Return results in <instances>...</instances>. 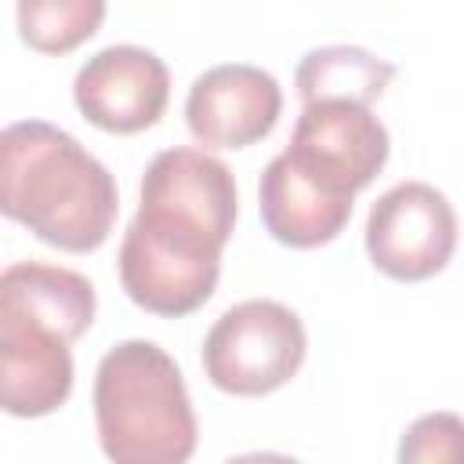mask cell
<instances>
[{
    "label": "cell",
    "instance_id": "1",
    "mask_svg": "<svg viewBox=\"0 0 464 464\" xmlns=\"http://www.w3.org/2000/svg\"><path fill=\"white\" fill-rule=\"evenodd\" d=\"M236 228L232 170L192 145L152 156L141 174L138 214L120 243V283L152 315L203 308L221 276V250Z\"/></svg>",
    "mask_w": 464,
    "mask_h": 464
},
{
    "label": "cell",
    "instance_id": "2",
    "mask_svg": "<svg viewBox=\"0 0 464 464\" xmlns=\"http://www.w3.org/2000/svg\"><path fill=\"white\" fill-rule=\"evenodd\" d=\"M0 210L65 254L98 250L120 214V192L69 130L18 120L0 134Z\"/></svg>",
    "mask_w": 464,
    "mask_h": 464
},
{
    "label": "cell",
    "instance_id": "3",
    "mask_svg": "<svg viewBox=\"0 0 464 464\" xmlns=\"http://www.w3.org/2000/svg\"><path fill=\"white\" fill-rule=\"evenodd\" d=\"M94 424L116 464H181L196 453V413L181 366L156 341H120L94 370Z\"/></svg>",
    "mask_w": 464,
    "mask_h": 464
},
{
    "label": "cell",
    "instance_id": "4",
    "mask_svg": "<svg viewBox=\"0 0 464 464\" xmlns=\"http://www.w3.org/2000/svg\"><path fill=\"white\" fill-rule=\"evenodd\" d=\"M308 337L294 308L254 297L225 308L203 341L207 381L239 399L268 395L290 384L304 362Z\"/></svg>",
    "mask_w": 464,
    "mask_h": 464
},
{
    "label": "cell",
    "instance_id": "5",
    "mask_svg": "<svg viewBox=\"0 0 464 464\" xmlns=\"http://www.w3.org/2000/svg\"><path fill=\"white\" fill-rule=\"evenodd\" d=\"M388 130L370 105L348 98L304 102L283 156L315 188L355 199L388 163Z\"/></svg>",
    "mask_w": 464,
    "mask_h": 464
},
{
    "label": "cell",
    "instance_id": "6",
    "mask_svg": "<svg viewBox=\"0 0 464 464\" xmlns=\"http://www.w3.org/2000/svg\"><path fill=\"white\" fill-rule=\"evenodd\" d=\"M457 250V214L428 181H399L366 218V254L377 272L399 283L439 276Z\"/></svg>",
    "mask_w": 464,
    "mask_h": 464
},
{
    "label": "cell",
    "instance_id": "7",
    "mask_svg": "<svg viewBox=\"0 0 464 464\" xmlns=\"http://www.w3.org/2000/svg\"><path fill=\"white\" fill-rule=\"evenodd\" d=\"M72 102L98 130L138 134L156 127L167 112L170 72L152 51L138 44H112L80 65L72 80Z\"/></svg>",
    "mask_w": 464,
    "mask_h": 464
},
{
    "label": "cell",
    "instance_id": "8",
    "mask_svg": "<svg viewBox=\"0 0 464 464\" xmlns=\"http://www.w3.org/2000/svg\"><path fill=\"white\" fill-rule=\"evenodd\" d=\"M72 337L14 304H0V406L7 417H47L72 392Z\"/></svg>",
    "mask_w": 464,
    "mask_h": 464
},
{
    "label": "cell",
    "instance_id": "9",
    "mask_svg": "<svg viewBox=\"0 0 464 464\" xmlns=\"http://www.w3.org/2000/svg\"><path fill=\"white\" fill-rule=\"evenodd\" d=\"M283 112V91L272 72L228 62L214 65L188 87L185 123L207 149H246L272 134Z\"/></svg>",
    "mask_w": 464,
    "mask_h": 464
},
{
    "label": "cell",
    "instance_id": "10",
    "mask_svg": "<svg viewBox=\"0 0 464 464\" xmlns=\"http://www.w3.org/2000/svg\"><path fill=\"white\" fill-rule=\"evenodd\" d=\"M257 207L268 236L294 250L334 243L352 218V199L315 188L304 174L294 170V163L283 152L272 156L268 167L261 170Z\"/></svg>",
    "mask_w": 464,
    "mask_h": 464
},
{
    "label": "cell",
    "instance_id": "11",
    "mask_svg": "<svg viewBox=\"0 0 464 464\" xmlns=\"http://www.w3.org/2000/svg\"><path fill=\"white\" fill-rule=\"evenodd\" d=\"M0 304L25 308L54 326H62L72 341H80L94 323V286L87 276L47 265V261H14L0 276Z\"/></svg>",
    "mask_w": 464,
    "mask_h": 464
},
{
    "label": "cell",
    "instance_id": "12",
    "mask_svg": "<svg viewBox=\"0 0 464 464\" xmlns=\"http://www.w3.org/2000/svg\"><path fill=\"white\" fill-rule=\"evenodd\" d=\"M392 76H395V65L377 58L373 51L355 47V44H326V47L308 51L297 62L294 87L301 102L348 98V102L370 105L384 94Z\"/></svg>",
    "mask_w": 464,
    "mask_h": 464
},
{
    "label": "cell",
    "instance_id": "13",
    "mask_svg": "<svg viewBox=\"0 0 464 464\" xmlns=\"http://www.w3.org/2000/svg\"><path fill=\"white\" fill-rule=\"evenodd\" d=\"M18 36L40 54H69L105 22V0H18Z\"/></svg>",
    "mask_w": 464,
    "mask_h": 464
},
{
    "label": "cell",
    "instance_id": "14",
    "mask_svg": "<svg viewBox=\"0 0 464 464\" xmlns=\"http://www.w3.org/2000/svg\"><path fill=\"white\" fill-rule=\"evenodd\" d=\"M402 464H464V417L457 413H424L417 417L399 442Z\"/></svg>",
    "mask_w": 464,
    "mask_h": 464
}]
</instances>
